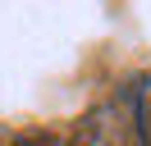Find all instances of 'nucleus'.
Returning a JSON list of instances; mask_svg holds the SVG:
<instances>
[{
	"label": "nucleus",
	"mask_w": 151,
	"mask_h": 146,
	"mask_svg": "<svg viewBox=\"0 0 151 146\" xmlns=\"http://www.w3.org/2000/svg\"><path fill=\"white\" fill-rule=\"evenodd\" d=\"M147 137H151V105H147Z\"/></svg>",
	"instance_id": "nucleus-1"
}]
</instances>
